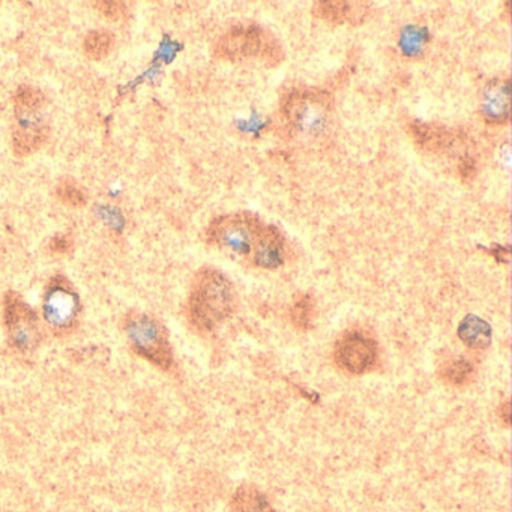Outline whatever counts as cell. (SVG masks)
<instances>
[{
  "label": "cell",
  "instance_id": "obj_1",
  "mask_svg": "<svg viewBox=\"0 0 512 512\" xmlns=\"http://www.w3.org/2000/svg\"><path fill=\"white\" fill-rule=\"evenodd\" d=\"M235 305L232 283L223 272L203 268L191 284L188 319L199 332H212L229 319Z\"/></svg>",
  "mask_w": 512,
  "mask_h": 512
},
{
  "label": "cell",
  "instance_id": "obj_2",
  "mask_svg": "<svg viewBox=\"0 0 512 512\" xmlns=\"http://www.w3.org/2000/svg\"><path fill=\"white\" fill-rule=\"evenodd\" d=\"M214 52L223 61H257L268 67H277L284 59L283 47L274 35L256 25L230 29L217 41Z\"/></svg>",
  "mask_w": 512,
  "mask_h": 512
},
{
  "label": "cell",
  "instance_id": "obj_3",
  "mask_svg": "<svg viewBox=\"0 0 512 512\" xmlns=\"http://www.w3.org/2000/svg\"><path fill=\"white\" fill-rule=\"evenodd\" d=\"M122 329L136 355L160 370H172L175 356L169 334L155 317L140 311H130L122 320Z\"/></svg>",
  "mask_w": 512,
  "mask_h": 512
},
{
  "label": "cell",
  "instance_id": "obj_4",
  "mask_svg": "<svg viewBox=\"0 0 512 512\" xmlns=\"http://www.w3.org/2000/svg\"><path fill=\"white\" fill-rule=\"evenodd\" d=\"M262 227V221L248 212L223 215L209 224L206 241L233 259H251Z\"/></svg>",
  "mask_w": 512,
  "mask_h": 512
},
{
  "label": "cell",
  "instance_id": "obj_5",
  "mask_svg": "<svg viewBox=\"0 0 512 512\" xmlns=\"http://www.w3.org/2000/svg\"><path fill=\"white\" fill-rule=\"evenodd\" d=\"M332 98L319 89H295L281 104V118L295 134H314L328 119Z\"/></svg>",
  "mask_w": 512,
  "mask_h": 512
},
{
  "label": "cell",
  "instance_id": "obj_6",
  "mask_svg": "<svg viewBox=\"0 0 512 512\" xmlns=\"http://www.w3.org/2000/svg\"><path fill=\"white\" fill-rule=\"evenodd\" d=\"M82 301L73 283L64 275H55L47 284L43 298V316L55 334L67 335L79 325Z\"/></svg>",
  "mask_w": 512,
  "mask_h": 512
},
{
  "label": "cell",
  "instance_id": "obj_7",
  "mask_svg": "<svg viewBox=\"0 0 512 512\" xmlns=\"http://www.w3.org/2000/svg\"><path fill=\"white\" fill-rule=\"evenodd\" d=\"M4 323L13 349L32 352L40 344L41 328L37 313L19 293L8 292L5 295Z\"/></svg>",
  "mask_w": 512,
  "mask_h": 512
},
{
  "label": "cell",
  "instance_id": "obj_8",
  "mask_svg": "<svg viewBox=\"0 0 512 512\" xmlns=\"http://www.w3.org/2000/svg\"><path fill=\"white\" fill-rule=\"evenodd\" d=\"M335 361L350 374H364L377 359L376 341L362 332H347L335 344Z\"/></svg>",
  "mask_w": 512,
  "mask_h": 512
},
{
  "label": "cell",
  "instance_id": "obj_9",
  "mask_svg": "<svg viewBox=\"0 0 512 512\" xmlns=\"http://www.w3.org/2000/svg\"><path fill=\"white\" fill-rule=\"evenodd\" d=\"M17 124L13 130V152L25 158L43 148L49 137V127L40 112L16 113Z\"/></svg>",
  "mask_w": 512,
  "mask_h": 512
},
{
  "label": "cell",
  "instance_id": "obj_10",
  "mask_svg": "<svg viewBox=\"0 0 512 512\" xmlns=\"http://www.w3.org/2000/svg\"><path fill=\"white\" fill-rule=\"evenodd\" d=\"M413 143L427 154H445L457 148L458 143L464 142L460 131L449 130L439 124H427V122H412L407 127Z\"/></svg>",
  "mask_w": 512,
  "mask_h": 512
},
{
  "label": "cell",
  "instance_id": "obj_11",
  "mask_svg": "<svg viewBox=\"0 0 512 512\" xmlns=\"http://www.w3.org/2000/svg\"><path fill=\"white\" fill-rule=\"evenodd\" d=\"M284 260H286L284 236L277 227L263 224L251 254V262L257 268L277 269L284 265Z\"/></svg>",
  "mask_w": 512,
  "mask_h": 512
},
{
  "label": "cell",
  "instance_id": "obj_12",
  "mask_svg": "<svg viewBox=\"0 0 512 512\" xmlns=\"http://www.w3.org/2000/svg\"><path fill=\"white\" fill-rule=\"evenodd\" d=\"M368 13V4L365 2H316L313 7V14L322 22L331 26H340L344 23L359 25L364 22Z\"/></svg>",
  "mask_w": 512,
  "mask_h": 512
},
{
  "label": "cell",
  "instance_id": "obj_13",
  "mask_svg": "<svg viewBox=\"0 0 512 512\" xmlns=\"http://www.w3.org/2000/svg\"><path fill=\"white\" fill-rule=\"evenodd\" d=\"M511 91L508 79L491 80L482 94V116L488 124H505L509 118Z\"/></svg>",
  "mask_w": 512,
  "mask_h": 512
},
{
  "label": "cell",
  "instance_id": "obj_14",
  "mask_svg": "<svg viewBox=\"0 0 512 512\" xmlns=\"http://www.w3.org/2000/svg\"><path fill=\"white\" fill-rule=\"evenodd\" d=\"M458 337L470 349L484 350L491 343V328L481 317L469 314L458 326Z\"/></svg>",
  "mask_w": 512,
  "mask_h": 512
},
{
  "label": "cell",
  "instance_id": "obj_15",
  "mask_svg": "<svg viewBox=\"0 0 512 512\" xmlns=\"http://www.w3.org/2000/svg\"><path fill=\"white\" fill-rule=\"evenodd\" d=\"M113 47H115V37L107 31L89 32L83 44L86 56L92 61H103L112 53Z\"/></svg>",
  "mask_w": 512,
  "mask_h": 512
},
{
  "label": "cell",
  "instance_id": "obj_16",
  "mask_svg": "<svg viewBox=\"0 0 512 512\" xmlns=\"http://www.w3.org/2000/svg\"><path fill=\"white\" fill-rule=\"evenodd\" d=\"M13 100L16 113L41 112L44 104H46V97H44L43 92L29 85L20 86L14 92Z\"/></svg>",
  "mask_w": 512,
  "mask_h": 512
},
{
  "label": "cell",
  "instance_id": "obj_17",
  "mask_svg": "<svg viewBox=\"0 0 512 512\" xmlns=\"http://www.w3.org/2000/svg\"><path fill=\"white\" fill-rule=\"evenodd\" d=\"M56 196L64 205L74 209L83 208L88 203V196L83 188L70 178L59 181V184L56 185Z\"/></svg>",
  "mask_w": 512,
  "mask_h": 512
},
{
  "label": "cell",
  "instance_id": "obj_18",
  "mask_svg": "<svg viewBox=\"0 0 512 512\" xmlns=\"http://www.w3.org/2000/svg\"><path fill=\"white\" fill-rule=\"evenodd\" d=\"M473 367L464 358H452L445 362L442 368V377L452 385H464L472 377Z\"/></svg>",
  "mask_w": 512,
  "mask_h": 512
},
{
  "label": "cell",
  "instance_id": "obj_19",
  "mask_svg": "<svg viewBox=\"0 0 512 512\" xmlns=\"http://www.w3.org/2000/svg\"><path fill=\"white\" fill-rule=\"evenodd\" d=\"M290 319H292L293 325L302 329V331L311 328L314 319V304L311 296H301L293 304L292 310H290Z\"/></svg>",
  "mask_w": 512,
  "mask_h": 512
},
{
  "label": "cell",
  "instance_id": "obj_20",
  "mask_svg": "<svg viewBox=\"0 0 512 512\" xmlns=\"http://www.w3.org/2000/svg\"><path fill=\"white\" fill-rule=\"evenodd\" d=\"M95 7L106 19L112 20V22H119V20L128 16V8L125 2H97Z\"/></svg>",
  "mask_w": 512,
  "mask_h": 512
}]
</instances>
